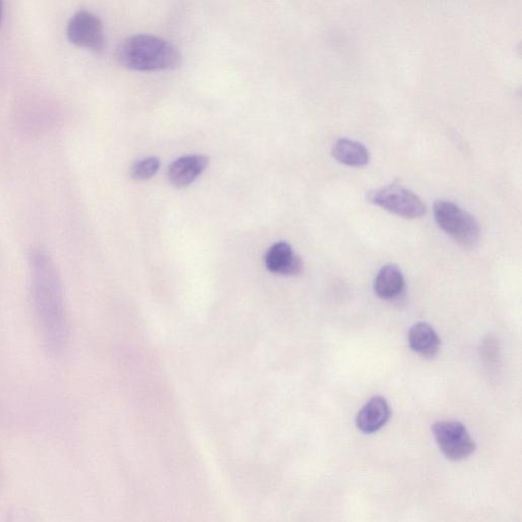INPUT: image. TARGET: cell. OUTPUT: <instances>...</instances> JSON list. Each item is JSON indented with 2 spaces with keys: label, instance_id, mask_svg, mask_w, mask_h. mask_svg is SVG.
<instances>
[{
  "label": "cell",
  "instance_id": "6da1fadb",
  "mask_svg": "<svg viewBox=\"0 0 522 522\" xmlns=\"http://www.w3.org/2000/svg\"><path fill=\"white\" fill-rule=\"evenodd\" d=\"M31 292L42 345L51 355L64 352L69 325L64 287L54 258L41 246L29 253Z\"/></svg>",
  "mask_w": 522,
  "mask_h": 522
},
{
  "label": "cell",
  "instance_id": "7a4b0ae2",
  "mask_svg": "<svg viewBox=\"0 0 522 522\" xmlns=\"http://www.w3.org/2000/svg\"><path fill=\"white\" fill-rule=\"evenodd\" d=\"M117 59L134 71H160L178 68L182 55L176 45L158 36L139 34L131 36L117 48Z\"/></svg>",
  "mask_w": 522,
  "mask_h": 522
},
{
  "label": "cell",
  "instance_id": "3957f363",
  "mask_svg": "<svg viewBox=\"0 0 522 522\" xmlns=\"http://www.w3.org/2000/svg\"><path fill=\"white\" fill-rule=\"evenodd\" d=\"M438 226L464 248L475 247L481 235L479 222L457 204L439 200L434 205Z\"/></svg>",
  "mask_w": 522,
  "mask_h": 522
},
{
  "label": "cell",
  "instance_id": "277c9868",
  "mask_svg": "<svg viewBox=\"0 0 522 522\" xmlns=\"http://www.w3.org/2000/svg\"><path fill=\"white\" fill-rule=\"evenodd\" d=\"M369 199L391 214L408 220L420 219L427 212L426 205L419 196L397 184L372 191Z\"/></svg>",
  "mask_w": 522,
  "mask_h": 522
},
{
  "label": "cell",
  "instance_id": "5b68a950",
  "mask_svg": "<svg viewBox=\"0 0 522 522\" xmlns=\"http://www.w3.org/2000/svg\"><path fill=\"white\" fill-rule=\"evenodd\" d=\"M432 431L441 451L450 460L465 459L476 450V444L471 435L459 422H437L432 427Z\"/></svg>",
  "mask_w": 522,
  "mask_h": 522
},
{
  "label": "cell",
  "instance_id": "8992f818",
  "mask_svg": "<svg viewBox=\"0 0 522 522\" xmlns=\"http://www.w3.org/2000/svg\"><path fill=\"white\" fill-rule=\"evenodd\" d=\"M69 40L81 47L99 51L106 43L101 20L92 12L80 10L68 22Z\"/></svg>",
  "mask_w": 522,
  "mask_h": 522
},
{
  "label": "cell",
  "instance_id": "52a82bcc",
  "mask_svg": "<svg viewBox=\"0 0 522 522\" xmlns=\"http://www.w3.org/2000/svg\"><path fill=\"white\" fill-rule=\"evenodd\" d=\"M391 408L382 396L371 398L356 416V426L364 434L379 432L389 422Z\"/></svg>",
  "mask_w": 522,
  "mask_h": 522
},
{
  "label": "cell",
  "instance_id": "ba28073f",
  "mask_svg": "<svg viewBox=\"0 0 522 522\" xmlns=\"http://www.w3.org/2000/svg\"><path fill=\"white\" fill-rule=\"evenodd\" d=\"M208 159L202 154H188L174 161L169 167L168 178L177 188L191 185L207 168Z\"/></svg>",
  "mask_w": 522,
  "mask_h": 522
},
{
  "label": "cell",
  "instance_id": "9c48e42d",
  "mask_svg": "<svg viewBox=\"0 0 522 522\" xmlns=\"http://www.w3.org/2000/svg\"><path fill=\"white\" fill-rule=\"evenodd\" d=\"M266 265L272 273L285 276L297 275L303 268L301 258L286 242L276 243L269 249Z\"/></svg>",
  "mask_w": 522,
  "mask_h": 522
},
{
  "label": "cell",
  "instance_id": "30bf717a",
  "mask_svg": "<svg viewBox=\"0 0 522 522\" xmlns=\"http://www.w3.org/2000/svg\"><path fill=\"white\" fill-rule=\"evenodd\" d=\"M410 349L426 359L437 356L441 340L437 332L427 323H417L408 332Z\"/></svg>",
  "mask_w": 522,
  "mask_h": 522
},
{
  "label": "cell",
  "instance_id": "8fae6325",
  "mask_svg": "<svg viewBox=\"0 0 522 522\" xmlns=\"http://www.w3.org/2000/svg\"><path fill=\"white\" fill-rule=\"evenodd\" d=\"M332 154L339 163L348 167L361 168L370 163V152L367 147L347 138L335 142Z\"/></svg>",
  "mask_w": 522,
  "mask_h": 522
},
{
  "label": "cell",
  "instance_id": "7c38bea8",
  "mask_svg": "<svg viewBox=\"0 0 522 522\" xmlns=\"http://www.w3.org/2000/svg\"><path fill=\"white\" fill-rule=\"evenodd\" d=\"M404 288V276L396 265L384 266L379 271L374 282L375 293L383 300L397 298L404 291Z\"/></svg>",
  "mask_w": 522,
  "mask_h": 522
},
{
  "label": "cell",
  "instance_id": "4fadbf2b",
  "mask_svg": "<svg viewBox=\"0 0 522 522\" xmlns=\"http://www.w3.org/2000/svg\"><path fill=\"white\" fill-rule=\"evenodd\" d=\"M161 168V161L155 156L137 161L130 170V175L135 180H148L156 175Z\"/></svg>",
  "mask_w": 522,
  "mask_h": 522
},
{
  "label": "cell",
  "instance_id": "5bb4252c",
  "mask_svg": "<svg viewBox=\"0 0 522 522\" xmlns=\"http://www.w3.org/2000/svg\"><path fill=\"white\" fill-rule=\"evenodd\" d=\"M3 16H4V6H3V3L0 2V24H2Z\"/></svg>",
  "mask_w": 522,
  "mask_h": 522
}]
</instances>
